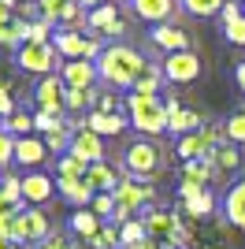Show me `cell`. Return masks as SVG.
Here are the masks:
<instances>
[{
  "mask_svg": "<svg viewBox=\"0 0 245 249\" xmlns=\"http://www.w3.org/2000/svg\"><path fill=\"white\" fill-rule=\"evenodd\" d=\"M97 71H101V82L115 86V89H134L138 74L145 71V56L130 45H108L97 56Z\"/></svg>",
  "mask_w": 245,
  "mask_h": 249,
  "instance_id": "cell-1",
  "label": "cell"
},
{
  "mask_svg": "<svg viewBox=\"0 0 245 249\" xmlns=\"http://www.w3.org/2000/svg\"><path fill=\"white\" fill-rule=\"evenodd\" d=\"M126 115H130V126L134 130H141V134L156 138L167 130V119H171V112H167V104L160 101V97L153 93H134L126 97Z\"/></svg>",
  "mask_w": 245,
  "mask_h": 249,
  "instance_id": "cell-2",
  "label": "cell"
},
{
  "mask_svg": "<svg viewBox=\"0 0 245 249\" xmlns=\"http://www.w3.org/2000/svg\"><path fill=\"white\" fill-rule=\"evenodd\" d=\"M122 167H126V175H130V178L153 182V178H160V171H163V153H160L156 142L138 138V142H130L126 153H122Z\"/></svg>",
  "mask_w": 245,
  "mask_h": 249,
  "instance_id": "cell-3",
  "label": "cell"
},
{
  "mask_svg": "<svg viewBox=\"0 0 245 249\" xmlns=\"http://www.w3.org/2000/svg\"><path fill=\"white\" fill-rule=\"evenodd\" d=\"M153 197H156V190H153V182H141V178H122L119 182V190H115V216H112V223H126V219H138V212H145V208L153 205Z\"/></svg>",
  "mask_w": 245,
  "mask_h": 249,
  "instance_id": "cell-4",
  "label": "cell"
},
{
  "mask_svg": "<svg viewBox=\"0 0 245 249\" xmlns=\"http://www.w3.org/2000/svg\"><path fill=\"white\" fill-rule=\"evenodd\" d=\"M15 63H19L22 71L30 74H52L56 71V63H60V52H56V45H37V41H26L15 49Z\"/></svg>",
  "mask_w": 245,
  "mask_h": 249,
  "instance_id": "cell-5",
  "label": "cell"
},
{
  "mask_svg": "<svg viewBox=\"0 0 245 249\" xmlns=\"http://www.w3.org/2000/svg\"><path fill=\"white\" fill-rule=\"evenodd\" d=\"M52 45H56V52H60L63 60H97L104 52L97 37H86V34H78V30H56Z\"/></svg>",
  "mask_w": 245,
  "mask_h": 249,
  "instance_id": "cell-6",
  "label": "cell"
},
{
  "mask_svg": "<svg viewBox=\"0 0 245 249\" xmlns=\"http://www.w3.org/2000/svg\"><path fill=\"white\" fill-rule=\"evenodd\" d=\"M163 78L175 86H186V82H197L201 78V56L193 49H182V52H171L163 60Z\"/></svg>",
  "mask_w": 245,
  "mask_h": 249,
  "instance_id": "cell-7",
  "label": "cell"
},
{
  "mask_svg": "<svg viewBox=\"0 0 245 249\" xmlns=\"http://www.w3.org/2000/svg\"><path fill=\"white\" fill-rule=\"evenodd\" d=\"M34 97H37L41 112H52V115L67 112V82H63L60 74H45V78L34 86Z\"/></svg>",
  "mask_w": 245,
  "mask_h": 249,
  "instance_id": "cell-8",
  "label": "cell"
},
{
  "mask_svg": "<svg viewBox=\"0 0 245 249\" xmlns=\"http://www.w3.org/2000/svg\"><path fill=\"white\" fill-rule=\"evenodd\" d=\"M60 78L67 82V89H93L101 71H97V60H63Z\"/></svg>",
  "mask_w": 245,
  "mask_h": 249,
  "instance_id": "cell-9",
  "label": "cell"
},
{
  "mask_svg": "<svg viewBox=\"0 0 245 249\" xmlns=\"http://www.w3.org/2000/svg\"><path fill=\"white\" fill-rule=\"evenodd\" d=\"M208 164L215 167V178H227V175H238L245 167V156L234 142H223V145H215L212 156H208Z\"/></svg>",
  "mask_w": 245,
  "mask_h": 249,
  "instance_id": "cell-10",
  "label": "cell"
},
{
  "mask_svg": "<svg viewBox=\"0 0 245 249\" xmlns=\"http://www.w3.org/2000/svg\"><path fill=\"white\" fill-rule=\"evenodd\" d=\"M86 26H89L93 34H108V37L126 34V26H122L119 8H115V4H101V8H93L89 15H86Z\"/></svg>",
  "mask_w": 245,
  "mask_h": 249,
  "instance_id": "cell-11",
  "label": "cell"
},
{
  "mask_svg": "<svg viewBox=\"0 0 245 249\" xmlns=\"http://www.w3.org/2000/svg\"><path fill=\"white\" fill-rule=\"evenodd\" d=\"M82 119H86V126H89L93 134H101V138H115L130 126V115H122V112H89V115H82Z\"/></svg>",
  "mask_w": 245,
  "mask_h": 249,
  "instance_id": "cell-12",
  "label": "cell"
},
{
  "mask_svg": "<svg viewBox=\"0 0 245 249\" xmlns=\"http://www.w3.org/2000/svg\"><path fill=\"white\" fill-rule=\"evenodd\" d=\"M71 153L82 156V160H89V164H101L104 160V138L93 134L89 126H78L74 138H71Z\"/></svg>",
  "mask_w": 245,
  "mask_h": 249,
  "instance_id": "cell-13",
  "label": "cell"
},
{
  "mask_svg": "<svg viewBox=\"0 0 245 249\" xmlns=\"http://www.w3.org/2000/svg\"><path fill=\"white\" fill-rule=\"evenodd\" d=\"M56 194H60L71 208H89L93 197H97L86 178H56Z\"/></svg>",
  "mask_w": 245,
  "mask_h": 249,
  "instance_id": "cell-14",
  "label": "cell"
},
{
  "mask_svg": "<svg viewBox=\"0 0 245 249\" xmlns=\"http://www.w3.org/2000/svg\"><path fill=\"white\" fill-rule=\"evenodd\" d=\"M26 212V197H22V178L4 175L0 182V216H22Z\"/></svg>",
  "mask_w": 245,
  "mask_h": 249,
  "instance_id": "cell-15",
  "label": "cell"
},
{
  "mask_svg": "<svg viewBox=\"0 0 245 249\" xmlns=\"http://www.w3.org/2000/svg\"><path fill=\"white\" fill-rule=\"evenodd\" d=\"M45 238H52V223H49V216L41 212V208H26L22 212V242L26 246H34V242H45Z\"/></svg>",
  "mask_w": 245,
  "mask_h": 249,
  "instance_id": "cell-16",
  "label": "cell"
},
{
  "mask_svg": "<svg viewBox=\"0 0 245 249\" xmlns=\"http://www.w3.org/2000/svg\"><path fill=\"white\" fill-rule=\"evenodd\" d=\"M52 194H56V178L41 175V171H34V175H26V178H22V197H26V205H30V208L45 205V201H49Z\"/></svg>",
  "mask_w": 245,
  "mask_h": 249,
  "instance_id": "cell-17",
  "label": "cell"
},
{
  "mask_svg": "<svg viewBox=\"0 0 245 249\" xmlns=\"http://www.w3.org/2000/svg\"><path fill=\"white\" fill-rule=\"evenodd\" d=\"M86 182L93 186V194H115V190H119V182H122V175L108 164V160H101V164H89Z\"/></svg>",
  "mask_w": 245,
  "mask_h": 249,
  "instance_id": "cell-18",
  "label": "cell"
},
{
  "mask_svg": "<svg viewBox=\"0 0 245 249\" xmlns=\"http://www.w3.org/2000/svg\"><path fill=\"white\" fill-rule=\"evenodd\" d=\"M15 160H19L22 167H37L49 160V145L41 142V138H15Z\"/></svg>",
  "mask_w": 245,
  "mask_h": 249,
  "instance_id": "cell-19",
  "label": "cell"
},
{
  "mask_svg": "<svg viewBox=\"0 0 245 249\" xmlns=\"http://www.w3.org/2000/svg\"><path fill=\"white\" fill-rule=\"evenodd\" d=\"M149 37H153V45H156V49H163L167 56H171V52L190 49V34H186V30H178V26H167V22H160V26H156V30L149 34Z\"/></svg>",
  "mask_w": 245,
  "mask_h": 249,
  "instance_id": "cell-20",
  "label": "cell"
},
{
  "mask_svg": "<svg viewBox=\"0 0 245 249\" xmlns=\"http://www.w3.org/2000/svg\"><path fill=\"white\" fill-rule=\"evenodd\" d=\"M130 11L138 15V19L145 22H167L171 19V11H175V0H130Z\"/></svg>",
  "mask_w": 245,
  "mask_h": 249,
  "instance_id": "cell-21",
  "label": "cell"
},
{
  "mask_svg": "<svg viewBox=\"0 0 245 249\" xmlns=\"http://www.w3.org/2000/svg\"><path fill=\"white\" fill-rule=\"evenodd\" d=\"M67 227H71V234H78L82 242H89L97 231L104 227V219L93 212V208H74L71 212V219H67Z\"/></svg>",
  "mask_w": 245,
  "mask_h": 249,
  "instance_id": "cell-22",
  "label": "cell"
},
{
  "mask_svg": "<svg viewBox=\"0 0 245 249\" xmlns=\"http://www.w3.org/2000/svg\"><path fill=\"white\" fill-rule=\"evenodd\" d=\"M227 223L245 231V178H238L234 186L227 190Z\"/></svg>",
  "mask_w": 245,
  "mask_h": 249,
  "instance_id": "cell-23",
  "label": "cell"
},
{
  "mask_svg": "<svg viewBox=\"0 0 245 249\" xmlns=\"http://www.w3.org/2000/svg\"><path fill=\"white\" fill-rule=\"evenodd\" d=\"M204 126V119L197 112H190V108H178V112H171V119H167V130L171 134H178V138H186V134H197Z\"/></svg>",
  "mask_w": 245,
  "mask_h": 249,
  "instance_id": "cell-24",
  "label": "cell"
},
{
  "mask_svg": "<svg viewBox=\"0 0 245 249\" xmlns=\"http://www.w3.org/2000/svg\"><path fill=\"white\" fill-rule=\"evenodd\" d=\"M26 37H30V22L19 19V15H11V19L0 22V45H26Z\"/></svg>",
  "mask_w": 245,
  "mask_h": 249,
  "instance_id": "cell-25",
  "label": "cell"
},
{
  "mask_svg": "<svg viewBox=\"0 0 245 249\" xmlns=\"http://www.w3.org/2000/svg\"><path fill=\"white\" fill-rule=\"evenodd\" d=\"M86 171H89V160H82L74 153H63L56 160V178H86Z\"/></svg>",
  "mask_w": 245,
  "mask_h": 249,
  "instance_id": "cell-26",
  "label": "cell"
},
{
  "mask_svg": "<svg viewBox=\"0 0 245 249\" xmlns=\"http://www.w3.org/2000/svg\"><path fill=\"white\" fill-rule=\"evenodd\" d=\"M182 212H186L190 219H204V216H212V212H215V197L208 194V190H201L197 197L182 201Z\"/></svg>",
  "mask_w": 245,
  "mask_h": 249,
  "instance_id": "cell-27",
  "label": "cell"
},
{
  "mask_svg": "<svg viewBox=\"0 0 245 249\" xmlns=\"http://www.w3.org/2000/svg\"><path fill=\"white\" fill-rule=\"evenodd\" d=\"M89 249H122V234H119V223H104L97 234H93L89 242H86Z\"/></svg>",
  "mask_w": 245,
  "mask_h": 249,
  "instance_id": "cell-28",
  "label": "cell"
},
{
  "mask_svg": "<svg viewBox=\"0 0 245 249\" xmlns=\"http://www.w3.org/2000/svg\"><path fill=\"white\" fill-rule=\"evenodd\" d=\"M182 178H190V182H197V186H208L215 178V167L208 164V160H186L182 164Z\"/></svg>",
  "mask_w": 245,
  "mask_h": 249,
  "instance_id": "cell-29",
  "label": "cell"
},
{
  "mask_svg": "<svg viewBox=\"0 0 245 249\" xmlns=\"http://www.w3.org/2000/svg\"><path fill=\"white\" fill-rule=\"evenodd\" d=\"M160 82H163V67H153V63H145V71L138 74V82H134V93H153V97H156Z\"/></svg>",
  "mask_w": 245,
  "mask_h": 249,
  "instance_id": "cell-30",
  "label": "cell"
},
{
  "mask_svg": "<svg viewBox=\"0 0 245 249\" xmlns=\"http://www.w3.org/2000/svg\"><path fill=\"white\" fill-rule=\"evenodd\" d=\"M119 234H122V249H138L145 238H149V231H145L141 219H126V223L119 227Z\"/></svg>",
  "mask_w": 245,
  "mask_h": 249,
  "instance_id": "cell-31",
  "label": "cell"
},
{
  "mask_svg": "<svg viewBox=\"0 0 245 249\" xmlns=\"http://www.w3.org/2000/svg\"><path fill=\"white\" fill-rule=\"evenodd\" d=\"M182 8L197 19H208V15H219L227 8V0H182Z\"/></svg>",
  "mask_w": 245,
  "mask_h": 249,
  "instance_id": "cell-32",
  "label": "cell"
},
{
  "mask_svg": "<svg viewBox=\"0 0 245 249\" xmlns=\"http://www.w3.org/2000/svg\"><path fill=\"white\" fill-rule=\"evenodd\" d=\"M4 130H8V134H15V138H26V134L34 130V115L15 112L11 119H4Z\"/></svg>",
  "mask_w": 245,
  "mask_h": 249,
  "instance_id": "cell-33",
  "label": "cell"
},
{
  "mask_svg": "<svg viewBox=\"0 0 245 249\" xmlns=\"http://www.w3.org/2000/svg\"><path fill=\"white\" fill-rule=\"evenodd\" d=\"M97 89H67V112H86L89 101H97Z\"/></svg>",
  "mask_w": 245,
  "mask_h": 249,
  "instance_id": "cell-34",
  "label": "cell"
},
{
  "mask_svg": "<svg viewBox=\"0 0 245 249\" xmlns=\"http://www.w3.org/2000/svg\"><path fill=\"white\" fill-rule=\"evenodd\" d=\"M63 126H67V123H63V115H52V112H37V115H34V130H41L45 138H49L52 130H63Z\"/></svg>",
  "mask_w": 245,
  "mask_h": 249,
  "instance_id": "cell-35",
  "label": "cell"
},
{
  "mask_svg": "<svg viewBox=\"0 0 245 249\" xmlns=\"http://www.w3.org/2000/svg\"><path fill=\"white\" fill-rule=\"evenodd\" d=\"M67 4H74V0H37V11H41V19H49L52 26H56Z\"/></svg>",
  "mask_w": 245,
  "mask_h": 249,
  "instance_id": "cell-36",
  "label": "cell"
},
{
  "mask_svg": "<svg viewBox=\"0 0 245 249\" xmlns=\"http://www.w3.org/2000/svg\"><path fill=\"white\" fill-rule=\"evenodd\" d=\"M223 126H227V142H234V145H245V112H234Z\"/></svg>",
  "mask_w": 245,
  "mask_h": 249,
  "instance_id": "cell-37",
  "label": "cell"
},
{
  "mask_svg": "<svg viewBox=\"0 0 245 249\" xmlns=\"http://www.w3.org/2000/svg\"><path fill=\"white\" fill-rule=\"evenodd\" d=\"M89 208L104 219V223H112V216H115V194H97Z\"/></svg>",
  "mask_w": 245,
  "mask_h": 249,
  "instance_id": "cell-38",
  "label": "cell"
},
{
  "mask_svg": "<svg viewBox=\"0 0 245 249\" xmlns=\"http://www.w3.org/2000/svg\"><path fill=\"white\" fill-rule=\"evenodd\" d=\"M0 238L22 242V216H0Z\"/></svg>",
  "mask_w": 245,
  "mask_h": 249,
  "instance_id": "cell-39",
  "label": "cell"
},
{
  "mask_svg": "<svg viewBox=\"0 0 245 249\" xmlns=\"http://www.w3.org/2000/svg\"><path fill=\"white\" fill-rule=\"evenodd\" d=\"M15 164V134L0 130V167H11Z\"/></svg>",
  "mask_w": 245,
  "mask_h": 249,
  "instance_id": "cell-40",
  "label": "cell"
},
{
  "mask_svg": "<svg viewBox=\"0 0 245 249\" xmlns=\"http://www.w3.org/2000/svg\"><path fill=\"white\" fill-rule=\"evenodd\" d=\"M223 34H227V41H230V45H245V15L234 19L230 26H223Z\"/></svg>",
  "mask_w": 245,
  "mask_h": 249,
  "instance_id": "cell-41",
  "label": "cell"
},
{
  "mask_svg": "<svg viewBox=\"0 0 245 249\" xmlns=\"http://www.w3.org/2000/svg\"><path fill=\"white\" fill-rule=\"evenodd\" d=\"M15 112H19V108H15V101H11V93H8V82H0V119H11Z\"/></svg>",
  "mask_w": 245,
  "mask_h": 249,
  "instance_id": "cell-42",
  "label": "cell"
},
{
  "mask_svg": "<svg viewBox=\"0 0 245 249\" xmlns=\"http://www.w3.org/2000/svg\"><path fill=\"white\" fill-rule=\"evenodd\" d=\"M37 249H74V246L67 242V234H56V231H52V238H45Z\"/></svg>",
  "mask_w": 245,
  "mask_h": 249,
  "instance_id": "cell-43",
  "label": "cell"
},
{
  "mask_svg": "<svg viewBox=\"0 0 245 249\" xmlns=\"http://www.w3.org/2000/svg\"><path fill=\"white\" fill-rule=\"evenodd\" d=\"M219 19H223V26H230V22H234V19H242V8H238L234 0H227V8L219 11Z\"/></svg>",
  "mask_w": 245,
  "mask_h": 249,
  "instance_id": "cell-44",
  "label": "cell"
},
{
  "mask_svg": "<svg viewBox=\"0 0 245 249\" xmlns=\"http://www.w3.org/2000/svg\"><path fill=\"white\" fill-rule=\"evenodd\" d=\"M97 112H119V97L101 93V97H97Z\"/></svg>",
  "mask_w": 245,
  "mask_h": 249,
  "instance_id": "cell-45",
  "label": "cell"
},
{
  "mask_svg": "<svg viewBox=\"0 0 245 249\" xmlns=\"http://www.w3.org/2000/svg\"><path fill=\"white\" fill-rule=\"evenodd\" d=\"M201 190H208V186H197V182H190V178H182V186H178V197H182V201H190V197H197Z\"/></svg>",
  "mask_w": 245,
  "mask_h": 249,
  "instance_id": "cell-46",
  "label": "cell"
},
{
  "mask_svg": "<svg viewBox=\"0 0 245 249\" xmlns=\"http://www.w3.org/2000/svg\"><path fill=\"white\" fill-rule=\"evenodd\" d=\"M234 78H238V89H242V93H245V60L238 63V71H234Z\"/></svg>",
  "mask_w": 245,
  "mask_h": 249,
  "instance_id": "cell-47",
  "label": "cell"
},
{
  "mask_svg": "<svg viewBox=\"0 0 245 249\" xmlns=\"http://www.w3.org/2000/svg\"><path fill=\"white\" fill-rule=\"evenodd\" d=\"M0 249H26V242H8V238H0Z\"/></svg>",
  "mask_w": 245,
  "mask_h": 249,
  "instance_id": "cell-48",
  "label": "cell"
},
{
  "mask_svg": "<svg viewBox=\"0 0 245 249\" xmlns=\"http://www.w3.org/2000/svg\"><path fill=\"white\" fill-rule=\"evenodd\" d=\"M101 4H108V0H78V8H89V11L101 8Z\"/></svg>",
  "mask_w": 245,
  "mask_h": 249,
  "instance_id": "cell-49",
  "label": "cell"
},
{
  "mask_svg": "<svg viewBox=\"0 0 245 249\" xmlns=\"http://www.w3.org/2000/svg\"><path fill=\"white\" fill-rule=\"evenodd\" d=\"M11 15H15V11H11L8 4H4V0H0V22H4V19H11Z\"/></svg>",
  "mask_w": 245,
  "mask_h": 249,
  "instance_id": "cell-50",
  "label": "cell"
},
{
  "mask_svg": "<svg viewBox=\"0 0 245 249\" xmlns=\"http://www.w3.org/2000/svg\"><path fill=\"white\" fill-rule=\"evenodd\" d=\"M4 4H8V8H11V11H15V4H19V0H4Z\"/></svg>",
  "mask_w": 245,
  "mask_h": 249,
  "instance_id": "cell-51",
  "label": "cell"
},
{
  "mask_svg": "<svg viewBox=\"0 0 245 249\" xmlns=\"http://www.w3.org/2000/svg\"><path fill=\"white\" fill-rule=\"evenodd\" d=\"M0 130H4V119H0Z\"/></svg>",
  "mask_w": 245,
  "mask_h": 249,
  "instance_id": "cell-52",
  "label": "cell"
},
{
  "mask_svg": "<svg viewBox=\"0 0 245 249\" xmlns=\"http://www.w3.org/2000/svg\"><path fill=\"white\" fill-rule=\"evenodd\" d=\"M0 182H4V175H0Z\"/></svg>",
  "mask_w": 245,
  "mask_h": 249,
  "instance_id": "cell-53",
  "label": "cell"
}]
</instances>
